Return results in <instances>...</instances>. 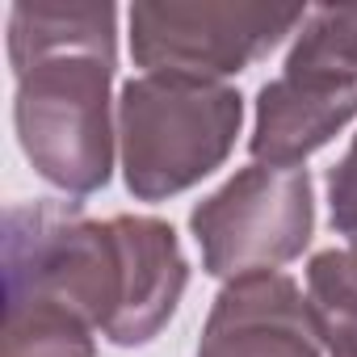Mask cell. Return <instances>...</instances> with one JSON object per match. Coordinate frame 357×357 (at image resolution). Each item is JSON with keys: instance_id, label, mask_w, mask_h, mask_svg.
<instances>
[{"instance_id": "obj_6", "label": "cell", "mask_w": 357, "mask_h": 357, "mask_svg": "<svg viewBox=\"0 0 357 357\" xmlns=\"http://www.w3.org/2000/svg\"><path fill=\"white\" fill-rule=\"evenodd\" d=\"M303 22V9L261 5H135L130 47L135 59L168 76H223L265 55L282 34Z\"/></svg>"}, {"instance_id": "obj_2", "label": "cell", "mask_w": 357, "mask_h": 357, "mask_svg": "<svg viewBox=\"0 0 357 357\" xmlns=\"http://www.w3.org/2000/svg\"><path fill=\"white\" fill-rule=\"evenodd\" d=\"M17 130L47 181L89 194L109 176V5H17L9 22Z\"/></svg>"}, {"instance_id": "obj_3", "label": "cell", "mask_w": 357, "mask_h": 357, "mask_svg": "<svg viewBox=\"0 0 357 357\" xmlns=\"http://www.w3.org/2000/svg\"><path fill=\"white\" fill-rule=\"evenodd\" d=\"M240 97L215 80L151 72L122 93L126 185L164 198L206 176L236 143Z\"/></svg>"}, {"instance_id": "obj_10", "label": "cell", "mask_w": 357, "mask_h": 357, "mask_svg": "<svg viewBox=\"0 0 357 357\" xmlns=\"http://www.w3.org/2000/svg\"><path fill=\"white\" fill-rule=\"evenodd\" d=\"M328 190H332V223H336L349 240H357V143H353L349 155L332 168Z\"/></svg>"}, {"instance_id": "obj_4", "label": "cell", "mask_w": 357, "mask_h": 357, "mask_svg": "<svg viewBox=\"0 0 357 357\" xmlns=\"http://www.w3.org/2000/svg\"><path fill=\"white\" fill-rule=\"evenodd\" d=\"M357 114V9H319L257 105L252 155L294 168Z\"/></svg>"}, {"instance_id": "obj_5", "label": "cell", "mask_w": 357, "mask_h": 357, "mask_svg": "<svg viewBox=\"0 0 357 357\" xmlns=\"http://www.w3.org/2000/svg\"><path fill=\"white\" fill-rule=\"evenodd\" d=\"M194 231L211 273H265L303 252L311 236V181L307 168L257 164L194 211Z\"/></svg>"}, {"instance_id": "obj_7", "label": "cell", "mask_w": 357, "mask_h": 357, "mask_svg": "<svg viewBox=\"0 0 357 357\" xmlns=\"http://www.w3.org/2000/svg\"><path fill=\"white\" fill-rule=\"evenodd\" d=\"M198 357H319V332L290 278L244 273L219 294Z\"/></svg>"}, {"instance_id": "obj_1", "label": "cell", "mask_w": 357, "mask_h": 357, "mask_svg": "<svg viewBox=\"0 0 357 357\" xmlns=\"http://www.w3.org/2000/svg\"><path fill=\"white\" fill-rule=\"evenodd\" d=\"M5 282L38 286L76 307L118 344L160 332L185 290L172 227L155 219L93 223L63 206H9Z\"/></svg>"}, {"instance_id": "obj_9", "label": "cell", "mask_w": 357, "mask_h": 357, "mask_svg": "<svg viewBox=\"0 0 357 357\" xmlns=\"http://www.w3.org/2000/svg\"><path fill=\"white\" fill-rule=\"evenodd\" d=\"M307 294L328 357H357V252H319L307 269Z\"/></svg>"}, {"instance_id": "obj_8", "label": "cell", "mask_w": 357, "mask_h": 357, "mask_svg": "<svg viewBox=\"0 0 357 357\" xmlns=\"http://www.w3.org/2000/svg\"><path fill=\"white\" fill-rule=\"evenodd\" d=\"M89 319L63 298L9 282L5 298V349L0 357H93Z\"/></svg>"}]
</instances>
